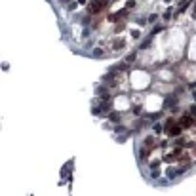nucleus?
<instances>
[{
  "label": "nucleus",
  "mask_w": 196,
  "mask_h": 196,
  "mask_svg": "<svg viewBox=\"0 0 196 196\" xmlns=\"http://www.w3.org/2000/svg\"><path fill=\"white\" fill-rule=\"evenodd\" d=\"M164 97L162 93H158V91H149V93H145V103H143V107H145V112H151V114H156V112H162V110L166 109L164 107Z\"/></svg>",
  "instance_id": "obj_3"
},
{
  "label": "nucleus",
  "mask_w": 196,
  "mask_h": 196,
  "mask_svg": "<svg viewBox=\"0 0 196 196\" xmlns=\"http://www.w3.org/2000/svg\"><path fill=\"white\" fill-rule=\"evenodd\" d=\"M67 10H69V12H73V10H74V12H76V10H78V0H74V2H71V4L67 6Z\"/></svg>",
  "instance_id": "obj_15"
},
{
  "label": "nucleus",
  "mask_w": 196,
  "mask_h": 196,
  "mask_svg": "<svg viewBox=\"0 0 196 196\" xmlns=\"http://www.w3.org/2000/svg\"><path fill=\"white\" fill-rule=\"evenodd\" d=\"M192 99H194V103H196V90L192 91Z\"/></svg>",
  "instance_id": "obj_17"
},
{
  "label": "nucleus",
  "mask_w": 196,
  "mask_h": 196,
  "mask_svg": "<svg viewBox=\"0 0 196 196\" xmlns=\"http://www.w3.org/2000/svg\"><path fill=\"white\" fill-rule=\"evenodd\" d=\"M188 59L196 61V36H192L191 44H188Z\"/></svg>",
  "instance_id": "obj_9"
},
{
  "label": "nucleus",
  "mask_w": 196,
  "mask_h": 196,
  "mask_svg": "<svg viewBox=\"0 0 196 196\" xmlns=\"http://www.w3.org/2000/svg\"><path fill=\"white\" fill-rule=\"evenodd\" d=\"M90 57H93V59H105V57H110V55H107V50L101 44H97L95 48L90 51Z\"/></svg>",
  "instance_id": "obj_7"
},
{
  "label": "nucleus",
  "mask_w": 196,
  "mask_h": 196,
  "mask_svg": "<svg viewBox=\"0 0 196 196\" xmlns=\"http://www.w3.org/2000/svg\"><path fill=\"white\" fill-rule=\"evenodd\" d=\"M194 118H196V116H192L191 112H187V114H185V116H183L181 120H177V122L181 124L183 128H188V126H192V124H194Z\"/></svg>",
  "instance_id": "obj_8"
},
{
  "label": "nucleus",
  "mask_w": 196,
  "mask_h": 196,
  "mask_svg": "<svg viewBox=\"0 0 196 196\" xmlns=\"http://www.w3.org/2000/svg\"><path fill=\"white\" fill-rule=\"evenodd\" d=\"M78 4H86V0H78Z\"/></svg>",
  "instance_id": "obj_18"
},
{
  "label": "nucleus",
  "mask_w": 196,
  "mask_h": 196,
  "mask_svg": "<svg viewBox=\"0 0 196 196\" xmlns=\"http://www.w3.org/2000/svg\"><path fill=\"white\" fill-rule=\"evenodd\" d=\"M156 78L162 80V82H173L175 78H177V73H175L173 69H169V67H160L158 71H156Z\"/></svg>",
  "instance_id": "obj_5"
},
{
  "label": "nucleus",
  "mask_w": 196,
  "mask_h": 196,
  "mask_svg": "<svg viewBox=\"0 0 196 196\" xmlns=\"http://www.w3.org/2000/svg\"><path fill=\"white\" fill-rule=\"evenodd\" d=\"M162 2H166V4H169V2H171V0H162Z\"/></svg>",
  "instance_id": "obj_19"
},
{
  "label": "nucleus",
  "mask_w": 196,
  "mask_h": 196,
  "mask_svg": "<svg viewBox=\"0 0 196 196\" xmlns=\"http://www.w3.org/2000/svg\"><path fill=\"white\" fill-rule=\"evenodd\" d=\"M173 14H175V12H173V8H171V6H169V8H168V10H166L164 14H162V19H164V21H166V23H168V21H169V19L173 17Z\"/></svg>",
  "instance_id": "obj_11"
},
{
  "label": "nucleus",
  "mask_w": 196,
  "mask_h": 196,
  "mask_svg": "<svg viewBox=\"0 0 196 196\" xmlns=\"http://www.w3.org/2000/svg\"><path fill=\"white\" fill-rule=\"evenodd\" d=\"M112 109L120 110V112H124V114L128 112V110H132V97H130V93L120 91V93L112 95Z\"/></svg>",
  "instance_id": "obj_4"
},
{
  "label": "nucleus",
  "mask_w": 196,
  "mask_h": 196,
  "mask_svg": "<svg viewBox=\"0 0 196 196\" xmlns=\"http://www.w3.org/2000/svg\"><path fill=\"white\" fill-rule=\"evenodd\" d=\"M188 112H191L192 116H196V103H192V105H191V109H188Z\"/></svg>",
  "instance_id": "obj_16"
},
{
  "label": "nucleus",
  "mask_w": 196,
  "mask_h": 196,
  "mask_svg": "<svg viewBox=\"0 0 196 196\" xmlns=\"http://www.w3.org/2000/svg\"><path fill=\"white\" fill-rule=\"evenodd\" d=\"M152 82H154V76L145 67L130 69V90L132 91H147L149 88H152Z\"/></svg>",
  "instance_id": "obj_2"
},
{
  "label": "nucleus",
  "mask_w": 196,
  "mask_h": 196,
  "mask_svg": "<svg viewBox=\"0 0 196 196\" xmlns=\"http://www.w3.org/2000/svg\"><path fill=\"white\" fill-rule=\"evenodd\" d=\"M160 48L164 50L168 59L171 61L179 59V55H183V48H185V32L179 31V29H168Z\"/></svg>",
  "instance_id": "obj_1"
},
{
  "label": "nucleus",
  "mask_w": 196,
  "mask_h": 196,
  "mask_svg": "<svg viewBox=\"0 0 196 196\" xmlns=\"http://www.w3.org/2000/svg\"><path fill=\"white\" fill-rule=\"evenodd\" d=\"M141 36H143L141 31H137V29H130V38H133V40H139Z\"/></svg>",
  "instance_id": "obj_13"
},
{
  "label": "nucleus",
  "mask_w": 196,
  "mask_h": 196,
  "mask_svg": "<svg viewBox=\"0 0 196 196\" xmlns=\"http://www.w3.org/2000/svg\"><path fill=\"white\" fill-rule=\"evenodd\" d=\"M147 19H149V25H154V23L158 21V14H149Z\"/></svg>",
  "instance_id": "obj_14"
},
{
  "label": "nucleus",
  "mask_w": 196,
  "mask_h": 196,
  "mask_svg": "<svg viewBox=\"0 0 196 196\" xmlns=\"http://www.w3.org/2000/svg\"><path fill=\"white\" fill-rule=\"evenodd\" d=\"M160 177H164V175H162V171H160V168L151 169V179H152V181H156V179H160Z\"/></svg>",
  "instance_id": "obj_12"
},
{
  "label": "nucleus",
  "mask_w": 196,
  "mask_h": 196,
  "mask_svg": "<svg viewBox=\"0 0 196 196\" xmlns=\"http://www.w3.org/2000/svg\"><path fill=\"white\" fill-rule=\"evenodd\" d=\"M152 133L154 135H162V133L166 132V126H164V122H152Z\"/></svg>",
  "instance_id": "obj_10"
},
{
  "label": "nucleus",
  "mask_w": 196,
  "mask_h": 196,
  "mask_svg": "<svg viewBox=\"0 0 196 196\" xmlns=\"http://www.w3.org/2000/svg\"><path fill=\"white\" fill-rule=\"evenodd\" d=\"M109 46H110V51H112V53H118V51L126 50V46H128V38H126V36H114L112 40L109 42Z\"/></svg>",
  "instance_id": "obj_6"
}]
</instances>
